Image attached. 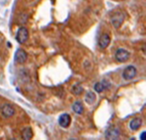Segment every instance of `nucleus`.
<instances>
[{
    "label": "nucleus",
    "instance_id": "nucleus-1",
    "mask_svg": "<svg viewBox=\"0 0 146 140\" xmlns=\"http://www.w3.org/2000/svg\"><path fill=\"white\" fill-rule=\"evenodd\" d=\"M15 38H16V40L19 44H25L28 40V38H29V31L25 27H20L18 31H17Z\"/></svg>",
    "mask_w": 146,
    "mask_h": 140
},
{
    "label": "nucleus",
    "instance_id": "nucleus-2",
    "mask_svg": "<svg viewBox=\"0 0 146 140\" xmlns=\"http://www.w3.org/2000/svg\"><path fill=\"white\" fill-rule=\"evenodd\" d=\"M137 74V70L136 68L134 67L133 65H129L123 70L122 72V77H123L124 80L126 81H129V80H132Z\"/></svg>",
    "mask_w": 146,
    "mask_h": 140
},
{
    "label": "nucleus",
    "instance_id": "nucleus-3",
    "mask_svg": "<svg viewBox=\"0 0 146 140\" xmlns=\"http://www.w3.org/2000/svg\"><path fill=\"white\" fill-rule=\"evenodd\" d=\"M124 18H125V15L121 12H117L111 16V24L115 28H119L122 25L124 21Z\"/></svg>",
    "mask_w": 146,
    "mask_h": 140
},
{
    "label": "nucleus",
    "instance_id": "nucleus-4",
    "mask_svg": "<svg viewBox=\"0 0 146 140\" xmlns=\"http://www.w3.org/2000/svg\"><path fill=\"white\" fill-rule=\"evenodd\" d=\"M129 56H130V53L124 48L117 49V51H115V59H117L119 62H121V63H122V62L127 61V60L129 59Z\"/></svg>",
    "mask_w": 146,
    "mask_h": 140
},
{
    "label": "nucleus",
    "instance_id": "nucleus-5",
    "mask_svg": "<svg viewBox=\"0 0 146 140\" xmlns=\"http://www.w3.org/2000/svg\"><path fill=\"white\" fill-rule=\"evenodd\" d=\"M107 139H111V140H115V139H119L121 136V131L117 127L115 126H111L109 129H107L106 134H105Z\"/></svg>",
    "mask_w": 146,
    "mask_h": 140
},
{
    "label": "nucleus",
    "instance_id": "nucleus-6",
    "mask_svg": "<svg viewBox=\"0 0 146 140\" xmlns=\"http://www.w3.org/2000/svg\"><path fill=\"white\" fill-rule=\"evenodd\" d=\"M28 59V53L26 52L24 49L19 48L15 53V61L19 64H23L27 61Z\"/></svg>",
    "mask_w": 146,
    "mask_h": 140
},
{
    "label": "nucleus",
    "instance_id": "nucleus-7",
    "mask_svg": "<svg viewBox=\"0 0 146 140\" xmlns=\"http://www.w3.org/2000/svg\"><path fill=\"white\" fill-rule=\"evenodd\" d=\"M111 86V85L109 81L103 80L101 82H98V83H96L95 85H94V90H95V92H97V93H102L103 91L109 89Z\"/></svg>",
    "mask_w": 146,
    "mask_h": 140
},
{
    "label": "nucleus",
    "instance_id": "nucleus-8",
    "mask_svg": "<svg viewBox=\"0 0 146 140\" xmlns=\"http://www.w3.org/2000/svg\"><path fill=\"white\" fill-rule=\"evenodd\" d=\"M1 113H2V115L4 117H11L14 115L15 113V109L14 107H12L11 105H8V104H5L2 105L1 107Z\"/></svg>",
    "mask_w": 146,
    "mask_h": 140
},
{
    "label": "nucleus",
    "instance_id": "nucleus-9",
    "mask_svg": "<svg viewBox=\"0 0 146 140\" xmlns=\"http://www.w3.org/2000/svg\"><path fill=\"white\" fill-rule=\"evenodd\" d=\"M71 122V117L68 113H63L58 118V124L62 128H67Z\"/></svg>",
    "mask_w": 146,
    "mask_h": 140
},
{
    "label": "nucleus",
    "instance_id": "nucleus-10",
    "mask_svg": "<svg viewBox=\"0 0 146 140\" xmlns=\"http://www.w3.org/2000/svg\"><path fill=\"white\" fill-rule=\"evenodd\" d=\"M110 42H111V38L108 34H103L99 38V46L102 49H105L109 46Z\"/></svg>",
    "mask_w": 146,
    "mask_h": 140
},
{
    "label": "nucleus",
    "instance_id": "nucleus-11",
    "mask_svg": "<svg viewBox=\"0 0 146 140\" xmlns=\"http://www.w3.org/2000/svg\"><path fill=\"white\" fill-rule=\"evenodd\" d=\"M141 125H142V119L139 117L132 118L129 122V127L131 130H137V129L141 127Z\"/></svg>",
    "mask_w": 146,
    "mask_h": 140
},
{
    "label": "nucleus",
    "instance_id": "nucleus-12",
    "mask_svg": "<svg viewBox=\"0 0 146 140\" xmlns=\"http://www.w3.org/2000/svg\"><path fill=\"white\" fill-rule=\"evenodd\" d=\"M72 109L77 115H82L83 111H84V107H83L82 103H81L80 101H76V102L72 105Z\"/></svg>",
    "mask_w": 146,
    "mask_h": 140
},
{
    "label": "nucleus",
    "instance_id": "nucleus-13",
    "mask_svg": "<svg viewBox=\"0 0 146 140\" xmlns=\"http://www.w3.org/2000/svg\"><path fill=\"white\" fill-rule=\"evenodd\" d=\"M96 94L92 91H88L86 93V96H85V102L87 103L88 105H93L94 103L96 102Z\"/></svg>",
    "mask_w": 146,
    "mask_h": 140
},
{
    "label": "nucleus",
    "instance_id": "nucleus-14",
    "mask_svg": "<svg viewBox=\"0 0 146 140\" xmlns=\"http://www.w3.org/2000/svg\"><path fill=\"white\" fill-rule=\"evenodd\" d=\"M22 137L25 140H30L33 138V130H32V128L31 127L25 128L22 132Z\"/></svg>",
    "mask_w": 146,
    "mask_h": 140
},
{
    "label": "nucleus",
    "instance_id": "nucleus-15",
    "mask_svg": "<svg viewBox=\"0 0 146 140\" xmlns=\"http://www.w3.org/2000/svg\"><path fill=\"white\" fill-rule=\"evenodd\" d=\"M83 87H82V85L81 84H75L74 86L72 87V93L75 95V96H79V95H81L83 93Z\"/></svg>",
    "mask_w": 146,
    "mask_h": 140
},
{
    "label": "nucleus",
    "instance_id": "nucleus-16",
    "mask_svg": "<svg viewBox=\"0 0 146 140\" xmlns=\"http://www.w3.org/2000/svg\"><path fill=\"white\" fill-rule=\"evenodd\" d=\"M145 136H146V131H143V132L141 133V135H140V139L141 140H144L145 139Z\"/></svg>",
    "mask_w": 146,
    "mask_h": 140
}]
</instances>
